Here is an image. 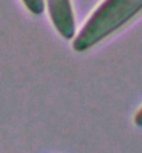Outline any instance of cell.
<instances>
[{"instance_id": "obj_1", "label": "cell", "mask_w": 142, "mask_h": 153, "mask_svg": "<svg viewBox=\"0 0 142 153\" xmlns=\"http://www.w3.org/2000/svg\"><path fill=\"white\" fill-rule=\"evenodd\" d=\"M142 13V0H103L73 39V49L85 53Z\"/></svg>"}, {"instance_id": "obj_2", "label": "cell", "mask_w": 142, "mask_h": 153, "mask_svg": "<svg viewBox=\"0 0 142 153\" xmlns=\"http://www.w3.org/2000/svg\"><path fill=\"white\" fill-rule=\"evenodd\" d=\"M46 7L53 27L63 39L75 38V18L70 0H46Z\"/></svg>"}, {"instance_id": "obj_3", "label": "cell", "mask_w": 142, "mask_h": 153, "mask_svg": "<svg viewBox=\"0 0 142 153\" xmlns=\"http://www.w3.org/2000/svg\"><path fill=\"white\" fill-rule=\"evenodd\" d=\"M29 13L35 16H41L45 11V0H21Z\"/></svg>"}, {"instance_id": "obj_4", "label": "cell", "mask_w": 142, "mask_h": 153, "mask_svg": "<svg viewBox=\"0 0 142 153\" xmlns=\"http://www.w3.org/2000/svg\"><path fill=\"white\" fill-rule=\"evenodd\" d=\"M134 124L138 127V128H142V107L135 113L134 116Z\"/></svg>"}]
</instances>
